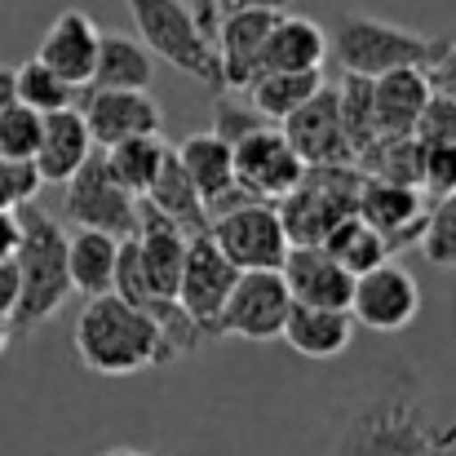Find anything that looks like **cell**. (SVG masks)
Wrapping results in <instances>:
<instances>
[{
	"mask_svg": "<svg viewBox=\"0 0 456 456\" xmlns=\"http://www.w3.org/2000/svg\"><path fill=\"white\" fill-rule=\"evenodd\" d=\"M9 337H13V328H9V319H0V354L9 350Z\"/></svg>",
	"mask_w": 456,
	"mask_h": 456,
	"instance_id": "f6af8a7d",
	"label": "cell"
},
{
	"mask_svg": "<svg viewBox=\"0 0 456 456\" xmlns=\"http://www.w3.org/2000/svg\"><path fill=\"white\" fill-rule=\"evenodd\" d=\"M134 244H138V262H142V271H147L155 293L177 297V280H182V266H186L191 235H182L168 217H159L151 204L142 200V217H138Z\"/></svg>",
	"mask_w": 456,
	"mask_h": 456,
	"instance_id": "7402d4cb",
	"label": "cell"
},
{
	"mask_svg": "<svg viewBox=\"0 0 456 456\" xmlns=\"http://www.w3.org/2000/svg\"><path fill=\"white\" fill-rule=\"evenodd\" d=\"M208 235L240 271H280L293 240L271 200H235L213 213Z\"/></svg>",
	"mask_w": 456,
	"mask_h": 456,
	"instance_id": "ba28073f",
	"label": "cell"
},
{
	"mask_svg": "<svg viewBox=\"0 0 456 456\" xmlns=\"http://www.w3.org/2000/svg\"><path fill=\"white\" fill-rule=\"evenodd\" d=\"M40 111H31L27 102H13L0 116V159H36L40 147Z\"/></svg>",
	"mask_w": 456,
	"mask_h": 456,
	"instance_id": "d6a6232c",
	"label": "cell"
},
{
	"mask_svg": "<svg viewBox=\"0 0 456 456\" xmlns=\"http://www.w3.org/2000/svg\"><path fill=\"white\" fill-rule=\"evenodd\" d=\"M305 173V159L293 151L280 125H262L235 142V182L248 200H284Z\"/></svg>",
	"mask_w": 456,
	"mask_h": 456,
	"instance_id": "7c38bea8",
	"label": "cell"
},
{
	"mask_svg": "<svg viewBox=\"0 0 456 456\" xmlns=\"http://www.w3.org/2000/svg\"><path fill=\"white\" fill-rule=\"evenodd\" d=\"M323 248H328L350 275H363V271H372V266H381V262L395 257V244H390L368 217H359V208L346 213V217L323 235Z\"/></svg>",
	"mask_w": 456,
	"mask_h": 456,
	"instance_id": "f1b7e54d",
	"label": "cell"
},
{
	"mask_svg": "<svg viewBox=\"0 0 456 456\" xmlns=\"http://www.w3.org/2000/svg\"><path fill=\"white\" fill-rule=\"evenodd\" d=\"M350 314L359 328L386 337V332H403L417 314H421V284L412 280V271H403L399 262H381L363 275H354V293H350Z\"/></svg>",
	"mask_w": 456,
	"mask_h": 456,
	"instance_id": "8fae6325",
	"label": "cell"
},
{
	"mask_svg": "<svg viewBox=\"0 0 456 456\" xmlns=\"http://www.w3.org/2000/svg\"><path fill=\"white\" fill-rule=\"evenodd\" d=\"M142 200L151 204L159 217H168L182 235H191V240H195V235H208V226H213V208H208V200L200 195V186L186 177L177 151H168L164 168L155 173L151 191H147Z\"/></svg>",
	"mask_w": 456,
	"mask_h": 456,
	"instance_id": "cb8c5ba5",
	"label": "cell"
},
{
	"mask_svg": "<svg viewBox=\"0 0 456 456\" xmlns=\"http://www.w3.org/2000/svg\"><path fill=\"white\" fill-rule=\"evenodd\" d=\"M80 116L94 134V147H116L134 134H159L164 107L147 89H89L80 102Z\"/></svg>",
	"mask_w": 456,
	"mask_h": 456,
	"instance_id": "4fadbf2b",
	"label": "cell"
},
{
	"mask_svg": "<svg viewBox=\"0 0 456 456\" xmlns=\"http://www.w3.org/2000/svg\"><path fill=\"white\" fill-rule=\"evenodd\" d=\"M363 168L359 164H305L302 182L275 200L280 222L293 244H323V235L359 208Z\"/></svg>",
	"mask_w": 456,
	"mask_h": 456,
	"instance_id": "8992f818",
	"label": "cell"
},
{
	"mask_svg": "<svg viewBox=\"0 0 456 456\" xmlns=\"http://www.w3.org/2000/svg\"><path fill=\"white\" fill-rule=\"evenodd\" d=\"M177 159H182L186 177L200 186V195L208 200L213 213L226 208V204H235V200H248V195L240 191V182H235V147H231L222 134L200 129V134L182 138Z\"/></svg>",
	"mask_w": 456,
	"mask_h": 456,
	"instance_id": "d6986e66",
	"label": "cell"
},
{
	"mask_svg": "<svg viewBox=\"0 0 456 456\" xmlns=\"http://www.w3.org/2000/svg\"><path fill=\"white\" fill-rule=\"evenodd\" d=\"M293 302L305 305H337L350 310V293H354V275L323 248V244H293L284 266H280Z\"/></svg>",
	"mask_w": 456,
	"mask_h": 456,
	"instance_id": "ac0fdd59",
	"label": "cell"
},
{
	"mask_svg": "<svg viewBox=\"0 0 456 456\" xmlns=\"http://www.w3.org/2000/svg\"><path fill=\"white\" fill-rule=\"evenodd\" d=\"M448 40L444 36H421L412 27H399V22H386V18H372V13H337L332 27H328V58H337L341 71L350 76H386V71H399V67H435L444 58Z\"/></svg>",
	"mask_w": 456,
	"mask_h": 456,
	"instance_id": "277c9868",
	"label": "cell"
},
{
	"mask_svg": "<svg viewBox=\"0 0 456 456\" xmlns=\"http://www.w3.org/2000/svg\"><path fill=\"white\" fill-rule=\"evenodd\" d=\"M417 248L435 271H456V195H444L426 208Z\"/></svg>",
	"mask_w": 456,
	"mask_h": 456,
	"instance_id": "1f68e13d",
	"label": "cell"
},
{
	"mask_svg": "<svg viewBox=\"0 0 456 456\" xmlns=\"http://www.w3.org/2000/svg\"><path fill=\"white\" fill-rule=\"evenodd\" d=\"M359 217H368L390 244L395 253L417 244L421 222H426V191L408 186V182H390V177H372L363 173L359 186Z\"/></svg>",
	"mask_w": 456,
	"mask_h": 456,
	"instance_id": "e0dca14e",
	"label": "cell"
},
{
	"mask_svg": "<svg viewBox=\"0 0 456 456\" xmlns=\"http://www.w3.org/2000/svg\"><path fill=\"white\" fill-rule=\"evenodd\" d=\"M18 310V262L4 257L0 262V319H13Z\"/></svg>",
	"mask_w": 456,
	"mask_h": 456,
	"instance_id": "74e56055",
	"label": "cell"
},
{
	"mask_svg": "<svg viewBox=\"0 0 456 456\" xmlns=\"http://www.w3.org/2000/svg\"><path fill=\"white\" fill-rule=\"evenodd\" d=\"M116 262H120V235L94 231V226H76V235H67V271H71V289L80 297L111 293Z\"/></svg>",
	"mask_w": 456,
	"mask_h": 456,
	"instance_id": "484cf974",
	"label": "cell"
},
{
	"mask_svg": "<svg viewBox=\"0 0 456 456\" xmlns=\"http://www.w3.org/2000/svg\"><path fill=\"white\" fill-rule=\"evenodd\" d=\"M102 456H164V452H155V448H111Z\"/></svg>",
	"mask_w": 456,
	"mask_h": 456,
	"instance_id": "ee69618b",
	"label": "cell"
},
{
	"mask_svg": "<svg viewBox=\"0 0 456 456\" xmlns=\"http://www.w3.org/2000/svg\"><path fill=\"white\" fill-rule=\"evenodd\" d=\"M155 85V53L134 36H102L98 67L89 89H151Z\"/></svg>",
	"mask_w": 456,
	"mask_h": 456,
	"instance_id": "4316f807",
	"label": "cell"
},
{
	"mask_svg": "<svg viewBox=\"0 0 456 456\" xmlns=\"http://www.w3.org/2000/svg\"><path fill=\"white\" fill-rule=\"evenodd\" d=\"M138 27V40L151 49L159 62H168L173 71L200 80L204 89L222 94V58L213 36L200 27L195 9L186 0H125Z\"/></svg>",
	"mask_w": 456,
	"mask_h": 456,
	"instance_id": "5b68a950",
	"label": "cell"
},
{
	"mask_svg": "<svg viewBox=\"0 0 456 456\" xmlns=\"http://www.w3.org/2000/svg\"><path fill=\"white\" fill-rule=\"evenodd\" d=\"M13 248H18V213L0 208V262L13 257Z\"/></svg>",
	"mask_w": 456,
	"mask_h": 456,
	"instance_id": "ab89813d",
	"label": "cell"
},
{
	"mask_svg": "<svg viewBox=\"0 0 456 456\" xmlns=\"http://www.w3.org/2000/svg\"><path fill=\"white\" fill-rule=\"evenodd\" d=\"M98 49H102V31H98V22H94L85 9H62V13L49 22V31L40 36L36 58H40L45 67H53L67 85L85 89V85L94 80Z\"/></svg>",
	"mask_w": 456,
	"mask_h": 456,
	"instance_id": "2e32d148",
	"label": "cell"
},
{
	"mask_svg": "<svg viewBox=\"0 0 456 456\" xmlns=\"http://www.w3.org/2000/svg\"><path fill=\"white\" fill-rule=\"evenodd\" d=\"M332 456H456V412H448L412 359H390L377 390L350 412Z\"/></svg>",
	"mask_w": 456,
	"mask_h": 456,
	"instance_id": "6da1fadb",
	"label": "cell"
},
{
	"mask_svg": "<svg viewBox=\"0 0 456 456\" xmlns=\"http://www.w3.org/2000/svg\"><path fill=\"white\" fill-rule=\"evenodd\" d=\"M76 341V359L98 372V377H138L177 359L173 341L159 332L147 310L125 302L120 293H102V297H85V310L76 314L71 328Z\"/></svg>",
	"mask_w": 456,
	"mask_h": 456,
	"instance_id": "7a4b0ae2",
	"label": "cell"
},
{
	"mask_svg": "<svg viewBox=\"0 0 456 456\" xmlns=\"http://www.w3.org/2000/svg\"><path fill=\"white\" fill-rule=\"evenodd\" d=\"M240 280V266L217 248L213 235H195L186 244V266H182V280H177V302L186 305V314L200 323L204 341H217V314L231 297Z\"/></svg>",
	"mask_w": 456,
	"mask_h": 456,
	"instance_id": "30bf717a",
	"label": "cell"
},
{
	"mask_svg": "<svg viewBox=\"0 0 456 456\" xmlns=\"http://www.w3.org/2000/svg\"><path fill=\"white\" fill-rule=\"evenodd\" d=\"M168 151H173V147H164L159 134H134V138L107 147V159H111L116 177H120L134 195H147L151 182H155V173H159L164 159H168Z\"/></svg>",
	"mask_w": 456,
	"mask_h": 456,
	"instance_id": "f546056e",
	"label": "cell"
},
{
	"mask_svg": "<svg viewBox=\"0 0 456 456\" xmlns=\"http://www.w3.org/2000/svg\"><path fill=\"white\" fill-rule=\"evenodd\" d=\"M412 138H417L421 147L456 142V89H439V85H435L430 102H426V107H421V116H417Z\"/></svg>",
	"mask_w": 456,
	"mask_h": 456,
	"instance_id": "836d02e7",
	"label": "cell"
},
{
	"mask_svg": "<svg viewBox=\"0 0 456 456\" xmlns=\"http://www.w3.org/2000/svg\"><path fill=\"white\" fill-rule=\"evenodd\" d=\"M293 310V293L280 271H240L231 297L217 314V341L244 337V341H280Z\"/></svg>",
	"mask_w": 456,
	"mask_h": 456,
	"instance_id": "9c48e42d",
	"label": "cell"
},
{
	"mask_svg": "<svg viewBox=\"0 0 456 456\" xmlns=\"http://www.w3.org/2000/svg\"><path fill=\"white\" fill-rule=\"evenodd\" d=\"M430 80H435L439 89H456V40H448L444 58L430 67Z\"/></svg>",
	"mask_w": 456,
	"mask_h": 456,
	"instance_id": "f35d334b",
	"label": "cell"
},
{
	"mask_svg": "<svg viewBox=\"0 0 456 456\" xmlns=\"http://www.w3.org/2000/svg\"><path fill=\"white\" fill-rule=\"evenodd\" d=\"M435 80L426 67H399L372 80V120H377V138H395V134H412L421 107L430 102Z\"/></svg>",
	"mask_w": 456,
	"mask_h": 456,
	"instance_id": "44dd1931",
	"label": "cell"
},
{
	"mask_svg": "<svg viewBox=\"0 0 456 456\" xmlns=\"http://www.w3.org/2000/svg\"><path fill=\"white\" fill-rule=\"evenodd\" d=\"M323 62H328V31L310 18L280 13L262 45V71H323Z\"/></svg>",
	"mask_w": 456,
	"mask_h": 456,
	"instance_id": "d4e9b609",
	"label": "cell"
},
{
	"mask_svg": "<svg viewBox=\"0 0 456 456\" xmlns=\"http://www.w3.org/2000/svg\"><path fill=\"white\" fill-rule=\"evenodd\" d=\"M302 359H337L350 350L354 341V314L350 310H337V305H305L293 302L289 310V323H284V337Z\"/></svg>",
	"mask_w": 456,
	"mask_h": 456,
	"instance_id": "603a6c76",
	"label": "cell"
},
{
	"mask_svg": "<svg viewBox=\"0 0 456 456\" xmlns=\"http://www.w3.org/2000/svg\"><path fill=\"white\" fill-rule=\"evenodd\" d=\"M40 186L45 182L31 159H0V208L4 213H18L22 204H31Z\"/></svg>",
	"mask_w": 456,
	"mask_h": 456,
	"instance_id": "d590c367",
	"label": "cell"
},
{
	"mask_svg": "<svg viewBox=\"0 0 456 456\" xmlns=\"http://www.w3.org/2000/svg\"><path fill=\"white\" fill-rule=\"evenodd\" d=\"M280 13L284 9L257 4V9H231V13L217 18L213 45H217V58H222V85L226 89L244 94L248 80L262 71V45H266V36H271V27H275Z\"/></svg>",
	"mask_w": 456,
	"mask_h": 456,
	"instance_id": "5bb4252c",
	"label": "cell"
},
{
	"mask_svg": "<svg viewBox=\"0 0 456 456\" xmlns=\"http://www.w3.org/2000/svg\"><path fill=\"white\" fill-rule=\"evenodd\" d=\"M13 85H18V102H27L31 111L49 116V111H62L76 102V85H67L53 67H45L40 58L13 67Z\"/></svg>",
	"mask_w": 456,
	"mask_h": 456,
	"instance_id": "4dcf8cb0",
	"label": "cell"
},
{
	"mask_svg": "<svg viewBox=\"0 0 456 456\" xmlns=\"http://www.w3.org/2000/svg\"><path fill=\"white\" fill-rule=\"evenodd\" d=\"M421 191H426V200L456 195V142L426 147V155H421Z\"/></svg>",
	"mask_w": 456,
	"mask_h": 456,
	"instance_id": "8d00e7d4",
	"label": "cell"
},
{
	"mask_svg": "<svg viewBox=\"0 0 456 456\" xmlns=\"http://www.w3.org/2000/svg\"><path fill=\"white\" fill-rule=\"evenodd\" d=\"M280 129L305 164H354V147H350V134H346L341 107H337V89H328V85L310 102H302Z\"/></svg>",
	"mask_w": 456,
	"mask_h": 456,
	"instance_id": "9a60e30c",
	"label": "cell"
},
{
	"mask_svg": "<svg viewBox=\"0 0 456 456\" xmlns=\"http://www.w3.org/2000/svg\"><path fill=\"white\" fill-rule=\"evenodd\" d=\"M13 262H18V310H13L9 328H13V337H27L40 323H49L62 310V302L76 293L71 271H67V231L36 200L18 208Z\"/></svg>",
	"mask_w": 456,
	"mask_h": 456,
	"instance_id": "3957f363",
	"label": "cell"
},
{
	"mask_svg": "<svg viewBox=\"0 0 456 456\" xmlns=\"http://www.w3.org/2000/svg\"><path fill=\"white\" fill-rule=\"evenodd\" d=\"M89 155H94V134H89L80 107H62L40 120V147H36L31 164L45 186H62Z\"/></svg>",
	"mask_w": 456,
	"mask_h": 456,
	"instance_id": "ffe728a7",
	"label": "cell"
},
{
	"mask_svg": "<svg viewBox=\"0 0 456 456\" xmlns=\"http://www.w3.org/2000/svg\"><path fill=\"white\" fill-rule=\"evenodd\" d=\"M18 102V85H13V67H0V116Z\"/></svg>",
	"mask_w": 456,
	"mask_h": 456,
	"instance_id": "b9f144b4",
	"label": "cell"
},
{
	"mask_svg": "<svg viewBox=\"0 0 456 456\" xmlns=\"http://www.w3.org/2000/svg\"><path fill=\"white\" fill-rule=\"evenodd\" d=\"M257 4H266V9H284L289 0H217V18L231 13V9H257Z\"/></svg>",
	"mask_w": 456,
	"mask_h": 456,
	"instance_id": "7bdbcfd3",
	"label": "cell"
},
{
	"mask_svg": "<svg viewBox=\"0 0 456 456\" xmlns=\"http://www.w3.org/2000/svg\"><path fill=\"white\" fill-rule=\"evenodd\" d=\"M323 89V71H257L244 89V98L275 125H284L302 102Z\"/></svg>",
	"mask_w": 456,
	"mask_h": 456,
	"instance_id": "83f0119b",
	"label": "cell"
},
{
	"mask_svg": "<svg viewBox=\"0 0 456 456\" xmlns=\"http://www.w3.org/2000/svg\"><path fill=\"white\" fill-rule=\"evenodd\" d=\"M62 217L71 226H94V231H111V235H134L138 217H142V195H134L102 147H94V155L62 182Z\"/></svg>",
	"mask_w": 456,
	"mask_h": 456,
	"instance_id": "52a82bcc",
	"label": "cell"
},
{
	"mask_svg": "<svg viewBox=\"0 0 456 456\" xmlns=\"http://www.w3.org/2000/svg\"><path fill=\"white\" fill-rule=\"evenodd\" d=\"M191 9H195V18H200V27L213 36L217 31V0H186Z\"/></svg>",
	"mask_w": 456,
	"mask_h": 456,
	"instance_id": "60d3db41",
	"label": "cell"
},
{
	"mask_svg": "<svg viewBox=\"0 0 456 456\" xmlns=\"http://www.w3.org/2000/svg\"><path fill=\"white\" fill-rule=\"evenodd\" d=\"M262 125H275V120H266L248 98L240 102V98H231V89L217 94V102H213V134H222L231 147H235L240 138H248L253 129H262Z\"/></svg>",
	"mask_w": 456,
	"mask_h": 456,
	"instance_id": "e575fe53",
	"label": "cell"
}]
</instances>
